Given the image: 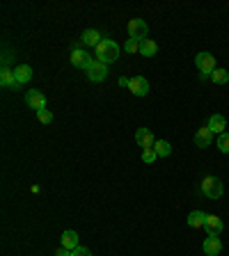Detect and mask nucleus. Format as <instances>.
Returning a JSON list of instances; mask_svg holds the SVG:
<instances>
[{"mask_svg": "<svg viewBox=\"0 0 229 256\" xmlns=\"http://www.w3.org/2000/svg\"><path fill=\"white\" fill-rule=\"evenodd\" d=\"M121 48L113 42V39H103L101 44L97 46V60L103 62V64H113V62L119 60Z\"/></svg>", "mask_w": 229, "mask_h": 256, "instance_id": "1", "label": "nucleus"}, {"mask_svg": "<svg viewBox=\"0 0 229 256\" xmlns=\"http://www.w3.org/2000/svg\"><path fill=\"white\" fill-rule=\"evenodd\" d=\"M195 66H197V71H199V78L202 80H206V78H211V73L216 71L218 66H216V57H213L211 53H197V57H195Z\"/></svg>", "mask_w": 229, "mask_h": 256, "instance_id": "2", "label": "nucleus"}, {"mask_svg": "<svg viewBox=\"0 0 229 256\" xmlns=\"http://www.w3.org/2000/svg\"><path fill=\"white\" fill-rule=\"evenodd\" d=\"M199 190H202L204 197H209V199H220V197H223V183H220V179H216V176H204L202 183H199Z\"/></svg>", "mask_w": 229, "mask_h": 256, "instance_id": "3", "label": "nucleus"}, {"mask_svg": "<svg viewBox=\"0 0 229 256\" xmlns=\"http://www.w3.org/2000/svg\"><path fill=\"white\" fill-rule=\"evenodd\" d=\"M147 32H149V28H147V23L142 21V18H131V21H128V39L145 42Z\"/></svg>", "mask_w": 229, "mask_h": 256, "instance_id": "4", "label": "nucleus"}, {"mask_svg": "<svg viewBox=\"0 0 229 256\" xmlns=\"http://www.w3.org/2000/svg\"><path fill=\"white\" fill-rule=\"evenodd\" d=\"M69 60H71V64L76 66V69H90L92 64H94V60H92V55H87V51H80V48H76L71 55H69Z\"/></svg>", "mask_w": 229, "mask_h": 256, "instance_id": "5", "label": "nucleus"}, {"mask_svg": "<svg viewBox=\"0 0 229 256\" xmlns=\"http://www.w3.org/2000/svg\"><path fill=\"white\" fill-rule=\"evenodd\" d=\"M106 78H108V64L94 60V64L87 69V80H92V83H103Z\"/></svg>", "mask_w": 229, "mask_h": 256, "instance_id": "6", "label": "nucleus"}, {"mask_svg": "<svg viewBox=\"0 0 229 256\" xmlns=\"http://www.w3.org/2000/svg\"><path fill=\"white\" fill-rule=\"evenodd\" d=\"M25 103L35 110V112H39V110H44L46 107V94L39 90H30V92H25Z\"/></svg>", "mask_w": 229, "mask_h": 256, "instance_id": "7", "label": "nucleus"}, {"mask_svg": "<svg viewBox=\"0 0 229 256\" xmlns=\"http://www.w3.org/2000/svg\"><path fill=\"white\" fill-rule=\"evenodd\" d=\"M204 229H206V238H218V236L223 233L225 224H223V220H220L218 215H209V217H206Z\"/></svg>", "mask_w": 229, "mask_h": 256, "instance_id": "8", "label": "nucleus"}, {"mask_svg": "<svg viewBox=\"0 0 229 256\" xmlns=\"http://www.w3.org/2000/svg\"><path fill=\"white\" fill-rule=\"evenodd\" d=\"M128 92H131L133 96H147V94H149V83H147V78H142V76L131 78Z\"/></svg>", "mask_w": 229, "mask_h": 256, "instance_id": "9", "label": "nucleus"}, {"mask_svg": "<svg viewBox=\"0 0 229 256\" xmlns=\"http://www.w3.org/2000/svg\"><path fill=\"white\" fill-rule=\"evenodd\" d=\"M211 142H213L211 128H209V126L197 128V133H195V144H197V149H206V147H211Z\"/></svg>", "mask_w": 229, "mask_h": 256, "instance_id": "10", "label": "nucleus"}, {"mask_svg": "<svg viewBox=\"0 0 229 256\" xmlns=\"http://www.w3.org/2000/svg\"><path fill=\"white\" fill-rule=\"evenodd\" d=\"M135 142H138V147H142V149H151L154 147V133L149 131V128H138L135 131Z\"/></svg>", "mask_w": 229, "mask_h": 256, "instance_id": "11", "label": "nucleus"}, {"mask_svg": "<svg viewBox=\"0 0 229 256\" xmlns=\"http://www.w3.org/2000/svg\"><path fill=\"white\" fill-rule=\"evenodd\" d=\"M206 217H209V215H206L204 210H193V213L188 215V226H190V229H204Z\"/></svg>", "mask_w": 229, "mask_h": 256, "instance_id": "12", "label": "nucleus"}, {"mask_svg": "<svg viewBox=\"0 0 229 256\" xmlns=\"http://www.w3.org/2000/svg\"><path fill=\"white\" fill-rule=\"evenodd\" d=\"M202 250H204L206 256H218L223 252V243H220V238H206L204 245H202Z\"/></svg>", "mask_w": 229, "mask_h": 256, "instance_id": "13", "label": "nucleus"}, {"mask_svg": "<svg viewBox=\"0 0 229 256\" xmlns=\"http://www.w3.org/2000/svg\"><path fill=\"white\" fill-rule=\"evenodd\" d=\"M0 85H2V87H14V90L21 87V85L16 83L14 71H12V69H7V66H2V71H0Z\"/></svg>", "mask_w": 229, "mask_h": 256, "instance_id": "14", "label": "nucleus"}, {"mask_svg": "<svg viewBox=\"0 0 229 256\" xmlns=\"http://www.w3.org/2000/svg\"><path fill=\"white\" fill-rule=\"evenodd\" d=\"M209 128H211L213 133H218V135H223L225 128H227V119H225L223 114H211V119H209Z\"/></svg>", "mask_w": 229, "mask_h": 256, "instance_id": "15", "label": "nucleus"}, {"mask_svg": "<svg viewBox=\"0 0 229 256\" xmlns=\"http://www.w3.org/2000/svg\"><path fill=\"white\" fill-rule=\"evenodd\" d=\"M62 247H64V250H69V252H73L76 247H80V245H78V233L71 231V229L62 233Z\"/></svg>", "mask_w": 229, "mask_h": 256, "instance_id": "16", "label": "nucleus"}, {"mask_svg": "<svg viewBox=\"0 0 229 256\" xmlns=\"http://www.w3.org/2000/svg\"><path fill=\"white\" fill-rule=\"evenodd\" d=\"M101 42H103L101 32L94 30V28H90V30H85V32H83V44H85V46H94V48H97Z\"/></svg>", "mask_w": 229, "mask_h": 256, "instance_id": "17", "label": "nucleus"}, {"mask_svg": "<svg viewBox=\"0 0 229 256\" xmlns=\"http://www.w3.org/2000/svg\"><path fill=\"white\" fill-rule=\"evenodd\" d=\"M14 76H16V83L18 85H25L32 78V66H28V64L16 66V69H14Z\"/></svg>", "mask_w": 229, "mask_h": 256, "instance_id": "18", "label": "nucleus"}, {"mask_svg": "<svg viewBox=\"0 0 229 256\" xmlns=\"http://www.w3.org/2000/svg\"><path fill=\"white\" fill-rule=\"evenodd\" d=\"M156 53H158V44L154 42V39L147 37L145 42H140V55H145V57H154Z\"/></svg>", "mask_w": 229, "mask_h": 256, "instance_id": "19", "label": "nucleus"}, {"mask_svg": "<svg viewBox=\"0 0 229 256\" xmlns=\"http://www.w3.org/2000/svg\"><path fill=\"white\" fill-rule=\"evenodd\" d=\"M154 151H156L158 158H165V155L172 154V144H170L168 140H156V142H154Z\"/></svg>", "mask_w": 229, "mask_h": 256, "instance_id": "20", "label": "nucleus"}, {"mask_svg": "<svg viewBox=\"0 0 229 256\" xmlns=\"http://www.w3.org/2000/svg\"><path fill=\"white\" fill-rule=\"evenodd\" d=\"M211 80L216 85H225V83H229V71L227 69H216V71L211 73Z\"/></svg>", "mask_w": 229, "mask_h": 256, "instance_id": "21", "label": "nucleus"}, {"mask_svg": "<svg viewBox=\"0 0 229 256\" xmlns=\"http://www.w3.org/2000/svg\"><path fill=\"white\" fill-rule=\"evenodd\" d=\"M218 149L223 151V154H229V133L218 135Z\"/></svg>", "mask_w": 229, "mask_h": 256, "instance_id": "22", "label": "nucleus"}, {"mask_svg": "<svg viewBox=\"0 0 229 256\" xmlns=\"http://www.w3.org/2000/svg\"><path fill=\"white\" fill-rule=\"evenodd\" d=\"M156 158L158 155H156V151H154V147H151V149H142V160H145L147 165H151Z\"/></svg>", "mask_w": 229, "mask_h": 256, "instance_id": "23", "label": "nucleus"}, {"mask_svg": "<svg viewBox=\"0 0 229 256\" xmlns=\"http://www.w3.org/2000/svg\"><path fill=\"white\" fill-rule=\"evenodd\" d=\"M37 117H39V121H42V124H51V121H53V112H51V110H46V107H44V110H39V112H37Z\"/></svg>", "mask_w": 229, "mask_h": 256, "instance_id": "24", "label": "nucleus"}, {"mask_svg": "<svg viewBox=\"0 0 229 256\" xmlns=\"http://www.w3.org/2000/svg\"><path fill=\"white\" fill-rule=\"evenodd\" d=\"M124 51H126V53H140V42H135V39H128V42L124 44Z\"/></svg>", "mask_w": 229, "mask_h": 256, "instance_id": "25", "label": "nucleus"}, {"mask_svg": "<svg viewBox=\"0 0 229 256\" xmlns=\"http://www.w3.org/2000/svg\"><path fill=\"white\" fill-rule=\"evenodd\" d=\"M71 256H92V252L87 250V247H76V250L71 252Z\"/></svg>", "mask_w": 229, "mask_h": 256, "instance_id": "26", "label": "nucleus"}, {"mask_svg": "<svg viewBox=\"0 0 229 256\" xmlns=\"http://www.w3.org/2000/svg\"><path fill=\"white\" fill-rule=\"evenodd\" d=\"M128 85H131V78L121 76V78H119V87H128Z\"/></svg>", "mask_w": 229, "mask_h": 256, "instance_id": "27", "label": "nucleus"}, {"mask_svg": "<svg viewBox=\"0 0 229 256\" xmlns=\"http://www.w3.org/2000/svg\"><path fill=\"white\" fill-rule=\"evenodd\" d=\"M55 256H71V252L62 247V250H57V252H55Z\"/></svg>", "mask_w": 229, "mask_h": 256, "instance_id": "28", "label": "nucleus"}]
</instances>
